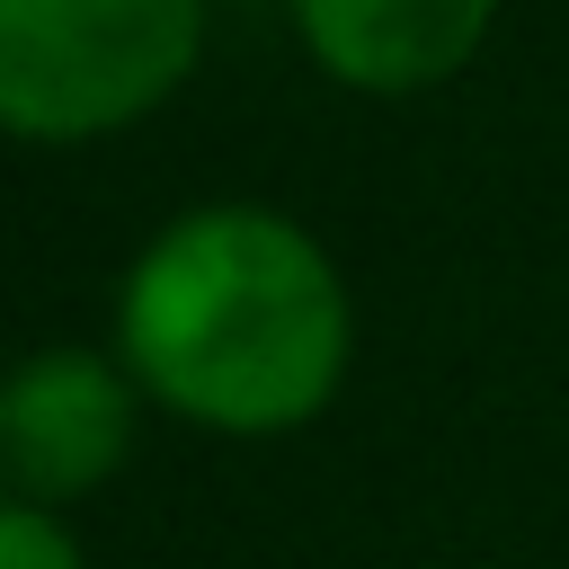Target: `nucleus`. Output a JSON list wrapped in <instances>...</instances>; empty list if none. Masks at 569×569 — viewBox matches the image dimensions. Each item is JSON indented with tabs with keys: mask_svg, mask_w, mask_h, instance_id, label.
I'll return each mask as SVG.
<instances>
[{
	"mask_svg": "<svg viewBox=\"0 0 569 569\" xmlns=\"http://www.w3.org/2000/svg\"><path fill=\"white\" fill-rule=\"evenodd\" d=\"M142 382L116 347H36L0 373V489L36 507L98 498L142 436Z\"/></svg>",
	"mask_w": 569,
	"mask_h": 569,
	"instance_id": "obj_3",
	"label": "nucleus"
},
{
	"mask_svg": "<svg viewBox=\"0 0 569 569\" xmlns=\"http://www.w3.org/2000/svg\"><path fill=\"white\" fill-rule=\"evenodd\" d=\"M0 569H89V551L62 525V507H36V498L0 489Z\"/></svg>",
	"mask_w": 569,
	"mask_h": 569,
	"instance_id": "obj_5",
	"label": "nucleus"
},
{
	"mask_svg": "<svg viewBox=\"0 0 569 569\" xmlns=\"http://www.w3.org/2000/svg\"><path fill=\"white\" fill-rule=\"evenodd\" d=\"M116 356L151 409L204 436H293L356 365V293L293 213L187 204L116 276Z\"/></svg>",
	"mask_w": 569,
	"mask_h": 569,
	"instance_id": "obj_1",
	"label": "nucleus"
},
{
	"mask_svg": "<svg viewBox=\"0 0 569 569\" xmlns=\"http://www.w3.org/2000/svg\"><path fill=\"white\" fill-rule=\"evenodd\" d=\"M498 27V0H293L302 53L356 98L445 89Z\"/></svg>",
	"mask_w": 569,
	"mask_h": 569,
	"instance_id": "obj_4",
	"label": "nucleus"
},
{
	"mask_svg": "<svg viewBox=\"0 0 569 569\" xmlns=\"http://www.w3.org/2000/svg\"><path fill=\"white\" fill-rule=\"evenodd\" d=\"M204 0H0V133L98 142L187 89Z\"/></svg>",
	"mask_w": 569,
	"mask_h": 569,
	"instance_id": "obj_2",
	"label": "nucleus"
}]
</instances>
